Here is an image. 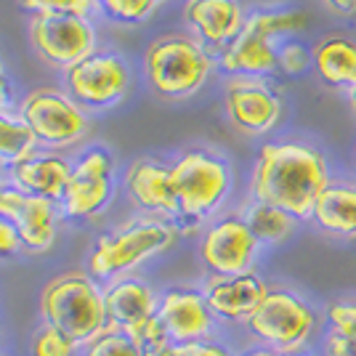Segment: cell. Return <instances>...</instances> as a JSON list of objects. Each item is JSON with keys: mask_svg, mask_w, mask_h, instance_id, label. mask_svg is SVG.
Listing matches in <instances>:
<instances>
[{"mask_svg": "<svg viewBox=\"0 0 356 356\" xmlns=\"http://www.w3.org/2000/svg\"><path fill=\"white\" fill-rule=\"evenodd\" d=\"M306 14L296 11H261L252 14L245 27L221 54V67L234 74H266L277 67V51L271 40L284 32L306 27Z\"/></svg>", "mask_w": 356, "mask_h": 356, "instance_id": "6", "label": "cell"}, {"mask_svg": "<svg viewBox=\"0 0 356 356\" xmlns=\"http://www.w3.org/2000/svg\"><path fill=\"white\" fill-rule=\"evenodd\" d=\"M93 3H99V6H102V8H106V11H109V8H112V6H115V3H118V0H93Z\"/></svg>", "mask_w": 356, "mask_h": 356, "instance_id": "37", "label": "cell"}, {"mask_svg": "<svg viewBox=\"0 0 356 356\" xmlns=\"http://www.w3.org/2000/svg\"><path fill=\"white\" fill-rule=\"evenodd\" d=\"M330 184L327 160L306 144H266L258 152L250 194L255 202L282 208L298 221H312L314 205Z\"/></svg>", "mask_w": 356, "mask_h": 356, "instance_id": "1", "label": "cell"}, {"mask_svg": "<svg viewBox=\"0 0 356 356\" xmlns=\"http://www.w3.org/2000/svg\"><path fill=\"white\" fill-rule=\"evenodd\" d=\"M242 218L250 226L252 237L258 239L261 245H282L284 239L293 237V232L298 226V218L284 213L282 208H274V205H266V202H255V200L248 205Z\"/></svg>", "mask_w": 356, "mask_h": 356, "instance_id": "23", "label": "cell"}, {"mask_svg": "<svg viewBox=\"0 0 356 356\" xmlns=\"http://www.w3.org/2000/svg\"><path fill=\"white\" fill-rule=\"evenodd\" d=\"M104 306L109 322L122 332H128L131 338H136L141 346L168 341V335L157 322L160 300L147 282L122 280V282L112 284L104 293Z\"/></svg>", "mask_w": 356, "mask_h": 356, "instance_id": "12", "label": "cell"}, {"mask_svg": "<svg viewBox=\"0 0 356 356\" xmlns=\"http://www.w3.org/2000/svg\"><path fill=\"white\" fill-rule=\"evenodd\" d=\"M0 216L14 223L16 234L22 239V248L27 250H48L56 237V210L51 200L32 197L19 189L0 192Z\"/></svg>", "mask_w": 356, "mask_h": 356, "instance_id": "15", "label": "cell"}, {"mask_svg": "<svg viewBox=\"0 0 356 356\" xmlns=\"http://www.w3.org/2000/svg\"><path fill=\"white\" fill-rule=\"evenodd\" d=\"M72 168L67 160H61L56 154H40V157H27L19 165L11 168V176L19 192L32 194V197H43L56 202L64 197L67 181H70Z\"/></svg>", "mask_w": 356, "mask_h": 356, "instance_id": "21", "label": "cell"}, {"mask_svg": "<svg viewBox=\"0 0 356 356\" xmlns=\"http://www.w3.org/2000/svg\"><path fill=\"white\" fill-rule=\"evenodd\" d=\"M86 356H144V346L122 330H104L88 343Z\"/></svg>", "mask_w": 356, "mask_h": 356, "instance_id": "25", "label": "cell"}, {"mask_svg": "<svg viewBox=\"0 0 356 356\" xmlns=\"http://www.w3.org/2000/svg\"><path fill=\"white\" fill-rule=\"evenodd\" d=\"M309 61H312V56L300 48V45H284L282 51L277 54V64L282 67L287 74H300L306 67H309Z\"/></svg>", "mask_w": 356, "mask_h": 356, "instance_id": "31", "label": "cell"}, {"mask_svg": "<svg viewBox=\"0 0 356 356\" xmlns=\"http://www.w3.org/2000/svg\"><path fill=\"white\" fill-rule=\"evenodd\" d=\"M316 74L327 86L354 88L356 86V43L346 38H327L312 54Z\"/></svg>", "mask_w": 356, "mask_h": 356, "instance_id": "22", "label": "cell"}, {"mask_svg": "<svg viewBox=\"0 0 356 356\" xmlns=\"http://www.w3.org/2000/svg\"><path fill=\"white\" fill-rule=\"evenodd\" d=\"M22 6L32 14H67V16H83L88 19L93 11V0H22Z\"/></svg>", "mask_w": 356, "mask_h": 356, "instance_id": "29", "label": "cell"}, {"mask_svg": "<svg viewBox=\"0 0 356 356\" xmlns=\"http://www.w3.org/2000/svg\"><path fill=\"white\" fill-rule=\"evenodd\" d=\"M112 192H115V163L106 149L93 147L83 152L72 165L61 205L70 218H88L109 205Z\"/></svg>", "mask_w": 356, "mask_h": 356, "instance_id": "10", "label": "cell"}, {"mask_svg": "<svg viewBox=\"0 0 356 356\" xmlns=\"http://www.w3.org/2000/svg\"><path fill=\"white\" fill-rule=\"evenodd\" d=\"M74 343L56 327L43 325L32 338V356H72Z\"/></svg>", "mask_w": 356, "mask_h": 356, "instance_id": "28", "label": "cell"}, {"mask_svg": "<svg viewBox=\"0 0 356 356\" xmlns=\"http://www.w3.org/2000/svg\"><path fill=\"white\" fill-rule=\"evenodd\" d=\"M351 106H354V112H356V86L351 88Z\"/></svg>", "mask_w": 356, "mask_h": 356, "instance_id": "38", "label": "cell"}, {"mask_svg": "<svg viewBox=\"0 0 356 356\" xmlns=\"http://www.w3.org/2000/svg\"><path fill=\"white\" fill-rule=\"evenodd\" d=\"M0 77H3V61H0Z\"/></svg>", "mask_w": 356, "mask_h": 356, "instance_id": "39", "label": "cell"}, {"mask_svg": "<svg viewBox=\"0 0 356 356\" xmlns=\"http://www.w3.org/2000/svg\"><path fill=\"white\" fill-rule=\"evenodd\" d=\"M322 356H356V341L327 330L322 335Z\"/></svg>", "mask_w": 356, "mask_h": 356, "instance_id": "32", "label": "cell"}, {"mask_svg": "<svg viewBox=\"0 0 356 356\" xmlns=\"http://www.w3.org/2000/svg\"><path fill=\"white\" fill-rule=\"evenodd\" d=\"M186 24L208 45H229L245 27L239 0H186Z\"/></svg>", "mask_w": 356, "mask_h": 356, "instance_id": "18", "label": "cell"}, {"mask_svg": "<svg viewBox=\"0 0 356 356\" xmlns=\"http://www.w3.org/2000/svg\"><path fill=\"white\" fill-rule=\"evenodd\" d=\"M325 322H327V330L356 341V298H343V300L327 303Z\"/></svg>", "mask_w": 356, "mask_h": 356, "instance_id": "27", "label": "cell"}, {"mask_svg": "<svg viewBox=\"0 0 356 356\" xmlns=\"http://www.w3.org/2000/svg\"><path fill=\"white\" fill-rule=\"evenodd\" d=\"M128 67L118 54H90L83 61L64 70V83L74 104L109 106L120 102L128 90Z\"/></svg>", "mask_w": 356, "mask_h": 356, "instance_id": "11", "label": "cell"}, {"mask_svg": "<svg viewBox=\"0 0 356 356\" xmlns=\"http://www.w3.org/2000/svg\"><path fill=\"white\" fill-rule=\"evenodd\" d=\"M325 3L335 14H343V16L356 14V0H325Z\"/></svg>", "mask_w": 356, "mask_h": 356, "instance_id": "35", "label": "cell"}, {"mask_svg": "<svg viewBox=\"0 0 356 356\" xmlns=\"http://www.w3.org/2000/svg\"><path fill=\"white\" fill-rule=\"evenodd\" d=\"M154 6L157 0H118L106 14L122 24H136V22H144L154 11Z\"/></svg>", "mask_w": 356, "mask_h": 356, "instance_id": "30", "label": "cell"}, {"mask_svg": "<svg viewBox=\"0 0 356 356\" xmlns=\"http://www.w3.org/2000/svg\"><path fill=\"white\" fill-rule=\"evenodd\" d=\"M205 300H208L210 312L218 319L226 322H248L250 314L261 306L264 296L268 293V284L255 274H232V277H218L213 274L205 287Z\"/></svg>", "mask_w": 356, "mask_h": 356, "instance_id": "17", "label": "cell"}, {"mask_svg": "<svg viewBox=\"0 0 356 356\" xmlns=\"http://www.w3.org/2000/svg\"><path fill=\"white\" fill-rule=\"evenodd\" d=\"M157 322L173 343L210 341L216 314L210 312L202 290L194 287H170L165 290L157 306Z\"/></svg>", "mask_w": 356, "mask_h": 356, "instance_id": "14", "label": "cell"}, {"mask_svg": "<svg viewBox=\"0 0 356 356\" xmlns=\"http://www.w3.org/2000/svg\"><path fill=\"white\" fill-rule=\"evenodd\" d=\"M38 144L30 125L22 118H8L0 112V165H19L32 154Z\"/></svg>", "mask_w": 356, "mask_h": 356, "instance_id": "24", "label": "cell"}, {"mask_svg": "<svg viewBox=\"0 0 356 356\" xmlns=\"http://www.w3.org/2000/svg\"><path fill=\"white\" fill-rule=\"evenodd\" d=\"M35 51L54 67L70 70L72 64L96 54V32L83 16L38 14L30 22Z\"/></svg>", "mask_w": 356, "mask_h": 356, "instance_id": "9", "label": "cell"}, {"mask_svg": "<svg viewBox=\"0 0 356 356\" xmlns=\"http://www.w3.org/2000/svg\"><path fill=\"white\" fill-rule=\"evenodd\" d=\"M0 192H3V186H0Z\"/></svg>", "mask_w": 356, "mask_h": 356, "instance_id": "40", "label": "cell"}, {"mask_svg": "<svg viewBox=\"0 0 356 356\" xmlns=\"http://www.w3.org/2000/svg\"><path fill=\"white\" fill-rule=\"evenodd\" d=\"M178 232L165 221H134L96 242L88 266L96 277H115L165 252L176 242Z\"/></svg>", "mask_w": 356, "mask_h": 356, "instance_id": "7", "label": "cell"}, {"mask_svg": "<svg viewBox=\"0 0 356 356\" xmlns=\"http://www.w3.org/2000/svg\"><path fill=\"white\" fill-rule=\"evenodd\" d=\"M312 221L335 239H356V184L330 181L314 205Z\"/></svg>", "mask_w": 356, "mask_h": 356, "instance_id": "20", "label": "cell"}, {"mask_svg": "<svg viewBox=\"0 0 356 356\" xmlns=\"http://www.w3.org/2000/svg\"><path fill=\"white\" fill-rule=\"evenodd\" d=\"M19 118L30 125L38 141L48 147H70L88 131V120L67 93L56 88H35L24 96Z\"/></svg>", "mask_w": 356, "mask_h": 356, "instance_id": "8", "label": "cell"}, {"mask_svg": "<svg viewBox=\"0 0 356 356\" xmlns=\"http://www.w3.org/2000/svg\"><path fill=\"white\" fill-rule=\"evenodd\" d=\"M226 112L242 134H268L282 115V102L274 90L258 80H232L226 86Z\"/></svg>", "mask_w": 356, "mask_h": 356, "instance_id": "16", "label": "cell"}, {"mask_svg": "<svg viewBox=\"0 0 356 356\" xmlns=\"http://www.w3.org/2000/svg\"><path fill=\"white\" fill-rule=\"evenodd\" d=\"M319 325L316 306L290 287H268L261 306L245 322L252 341L271 351H309Z\"/></svg>", "mask_w": 356, "mask_h": 356, "instance_id": "2", "label": "cell"}, {"mask_svg": "<svg viewBox=\"0 0 356 356\" xmlns=\"http://www.w3.org/2000/svg\"><path fill=\"white\" fill-rule=\"evenodd\" d=\"M22 248V239L16 234L14 223L0 216V258H8Z\"/></svg>", "mask_w": 356, "mask_h": 356, "instance_id": "33", "label": "cell"}, {"mask_svg": "<svg viewBox=\"0 0 356 356\" xmlns=\"http://www.w3.org/2000/svg\"><path fill=\"white\" fill-rule=\"evenodd\" d=\"M242 356H312L309 351H271V348H264V346H255L250 351H245Z\"/></svg>", "mask_w": 356, "mask_h": 356, "instance_id": "34", "label": "cell"}, {"mask_svg": "<svg viewBox=\"0 0 356 356\" xmlns=\"http://www.w3.org/2000/svg\"><path fill=\"white\" fill-rule=\"evenodd\" d=\"M144 67L149 86L163 99H186L205 86L210 74V56L192 38L168 35L147 48Z\"/></svg>", "mask_w": 356, "mask_h": 356, "instance_id": "5", "label": "cell"}, {"mask_svg": "<svg viewBox=\"0 0 356 356\" xmlns=\"http://www.w3.org/2000/svg\"><path fill=\"white\" fill-rule=\"evenodd\" d=\"M178 221L200 223L213 216L232 186L229 165L210 152H186L170 165Z\"/></svg>", "mask_w": 356, "mask_h": 356, "instance_id": "4", "label": "cell"}, {"mask_svg": "<svg viewBox=\"0 0 356 356\" xmlns=\"http://www.w3.org/2000/svg\"><path fill=\"white\" fill-rule=\"evenodd\" d=\"M45 325L56 327L70 341L90 343L106 330V306L102 290L86 274H64L45 284L40 296Z\"/></svg>", "mask_w": 356, "mask_h": 356, "instance_id": "3", "label": "cell"}, {"mask_svg": "<svg viewBox=\"0 0 356 356\" xmlns=\"http://www.w3.org/2000/svg\"><path fill=\"white\" fill-rule=\"evenodd\" d=\"M11 99V86H8V80L6 77H0V106L6 104Z\"/></svg>", "mask_w": 356, "mask_h": 356, "instance_id": "36", "label": "cell"}, {"mask_svg": "<svg viewBox=\"0 0 356 356\" xmlns=\"http://www.w3.org/2000/svg\"><path fill=\"white\" fill-rule=\"evenodd\" d=\"M144 356H234V354L223 343H216V341H192V343L157 341L144 346Z\"/></svg>", "mask_w": 356, "mask_h": 356, "instance_id": "26", "label": "cell"}, {"mask_svg": "<svg viewBox=\"0 0 356 356\" xmlns=\"http://www.w3.org/2000/svg\"><path fill=\"white\" fill-rule=\"evenodd\" d=\"M261 242L252 237L250 226L242 216H229L210 226L200 245L205 266L218 277L248 274L255 266Z\"/></svg>", "mask_w": 356, "mask_h": 356, "instance_id": "13", "label": "cell"}, {"mask_svg": "<svg viewBox=\"0 0 356 356\" xmlns=\"http://www.w3.org/2000/svg\"><path fill=\"white\" fill-rule=\"evenodd\" d=\"M128 194L138 208L178 218V202L170 181V168L154 160H138L128 170Z\"/></svg>", "mask_w": 356, "mask_h": 356, "instance_id": "19", "label": "cell"}]
</instances>
